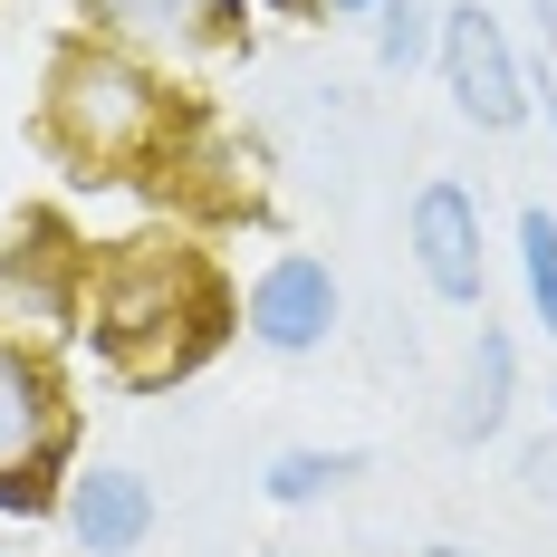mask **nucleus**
Segmentation results:
<instances>
[{
  "mask_svg": "<svg viewBox=\"0 0 557 557\" xmlns=\"http://www.w3.org/2000/svg\"><path fill=\"white\" fill-rule=\"evenodd\" d=\"M423 557H481V548H423Z\"/></svg>",
  "mask_w": 557,
  "mask_h": 557,
  "instance_id": "15",
  "label": "nucleus"
},
{
  "mask_svg": "<svg viewBox=\"0 0 557 557\" xmlns=\"http://www.w3.org/2000/svg\"><path fill=\"white\" fill-rule=\"evenodd\" d=\"M443 77H451V107L471 115L481 135H509L529 115V77L509 58V29L481 10V0H451L443 10Z\"/></svg>",
  "mask_w": 557,
  "mask_h": 557,
  "instance_id": "4",
  "label": "nucleus"
},
{
  "mask_svg": "<svg viewBox=\"0 0 557 557\" xmlns=\"http://www.w3.org/2000/svg\"><path fill=\"white\" fill-rule=\"evenodd\" d=\"M375 10H385L375 58H385V67H413V58H423V39H433V29H423V0H375Z\"/></svg>",
  "mask_w": 557,
  "mask_h": 557,
  "instance_id": "12",
  "label": "nucleus"
},
{
  "mask_svg": "<svg viewBox=\"0 0 557 557\" xmlns=\"http://www.w3.org/2000/svg\"><path fill=\"white\" fill-rule=\"evenodd\" d=\"M519 278H529V308H539V327L557 336V212H519Z\"/></svg>",
  "mask_w": 557,
  "mask_h": 557,
  "instance_id": "11",
  "label": "nucleus"
},
{
  "mask_svg": "<svg viewBox=\"0 0 557 557\" xmlns=\"http://www.w3.org/2000/svg\"><path fill=\"white\" fill-rule=\"evenodd\" d=\"M87 20L115 49H154V58H202L240 29V0H87Z\"/></svg>",
  "mask_w": 557,
  "mask_h": 557,
  "instance_id": "6",
  "label": "nucleus"
},
{
  "mask_svg": "<svg viewBox=\"0 0 557 557\" xmlns=\"http://www.w3.org/2000/svg\"><path fill=\"white\" fill-rule=\"evenodd\" d=\"M67 451V404H58V375L20 346L0 336V509H29L39 481L58 471Z\"/></svg>",
  "mask_w": 557,
  "mask_h": 557,
  "instance_id": "3",
  "label": "nucleus"
},
{
  "mask_svg": "<svg viewBox=\"0 0 557 557\" xmlns=\"http://www.w3.org/2000/svg\"><path fill=\"white\" fill-rule=\"evenodd\" d=\"M336 481H356V451H278V461H270V500L278 509L327 500Z\"/></svg>",
  "mask_w": 557,
  "mask_h": 557,
  "instance_id": "10",
  "label": "nucleus"
},
{
  "mask_svg": "<svg viewBox=\"0 0 557 557\" xmlns=\"http://www.w3.org/2000/svg\"><path fill=\"white\" fill-rule=\"evenodd\" d=\"M164 97H154V77L135 67L125 49H67L49 77V135L67 164L87 173H115L135 164V154H154L164 145Z\"/></svg>",
  "mask_w": 557,
  "mask_h": 557,
  "instance_id": "2",
  "label": "nucleus"
},
{
  "mask_svg": "<svg viewBox=\"0 0 557 557\" xmlns=\"http://www.w3.org/2000/svg\"><path fill=\"white\" fill-rule=\"evenodd\" d=\"M250 336H260L270 356L327 346V336H336V278H327V260L288 250V260H270V270L250 278Z\"/></svg>",
  "mask_w": 557,
  "mask_h": 557,
  "instance_id": "5",
  "label": "nucleus"
},
{
  "mask_svg": "<svg viewBox=\"0 0 557 557\" xmlns=\"http://www.w3.org/2000/svg\"><path fill=\"white\" fill-rule=\"evenodd\" d=\"M529 491H539V500L557 491V443H539V451H529Z\"/></svg>",
  "mask_w": 557,
  "mask_h": 557,
  "instance_id": "13",
  "label": "nucleus"
},
{
  "mask_svg": "<svg viewBox=\"0 0 557 557\" xmlns=\"http://www.w3.org/2000/svg\"><path fill=\"white\" fill-rule=\"evenodd\" d=\"M67 529H77V548H97V557L145 548V539H154V481L125 471V461L77 471V481H67Z\"/></svg>",
  "mask_w": 557,
  "mask_h": 557,
  "instance_id": "8",
  "label": "nucleus"
},
{
  "mask_svg": "<svg viewBox=\"0 0 557 557\" xmlns=\"http://www.w3.org/2000/svg\"><path fill=\"white\" fill-rule=\"evenodd\" d=\"M509 375H519V366H509V336L481 327L471 375H461V413H451V433H461V443H491V433L509 423Z\"/></svg>",
  "mask_w": 557,
  "mask_h": 557,
  "instance_id": "9",
  "label": "nucleus"
},
{
  "mask_svg": "<svg viewBox=\"0 0 557 557\" xmlns=\"http://www.w3.org/2000/svg\"><path fill=\"white\" fill-rule=\"evenodd\" d=\"M413 260L433 278V298L481 308V212H471L461 183H423L413 193Z\"/></svg>",
  "mask_w": 557,
  "mask_h": 557,
  "instance_id": "7",
  "label": "nucleus"
},
{
  "mask_svg": "<svg viewBox=\"0 0 557 557\" xmlns=\"http://www.w3.org/2000/svg\"><path fill=\"white\" fill-rule=\"evenodd\" d=\"M308 10H375V0H308Z\"/></svg>",
  "mask_w": 557,
  "mask_h": 557,
  "instance_id": "14",
  "label": "nucleus"
},
{
  "mask_svg": "<svg viewBox=\"0 0 557 557\" xmlns=\"http://www.w3.org/2000/svg\"><path fill=\"white\" fill-rule=\"evenodd\" d=\"M212 318H222L212 278L193 270L183 250H164V240H135V250H115L97 270V346L115 356V375H135V385H164L183 366H202Z\"/></svg>",
  "mask_w": 557,
  "mask_h": 557,
  "instance_id": "1",
  "label": "nucleus"
}]
</instances>
